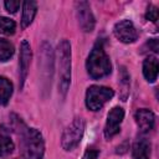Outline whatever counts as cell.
Here are the masks:
<instances>
[{"mask_svg":"<svg viewBox=\"0 0 159 159\" xmlns=\"http://www.w3.org/2000/svg\"><path fill=\"white\" fill-rule=\"evenodd\" d=\"M149 46L152 47V50L153 51H158V41H157V39H153V40H150L149 41Z\"/></svg>","mask_w":159,"mask_h":159,"instance_id":"cell-22","label":"cell"},{"mask_svg":"<svg viewBox=\"0 0 159 159\" xmlns=\"http://www.w3.org/2000/svg\"><path fill=\"white\" fill-rule=\"evenodd\" d=\"M14 142L11 140V138L5 134L1 133L0 134V157H7L14 152Z\"/></svg>","mask_w":159,"mask_h":159,"instance_id":"cell-15","label":"cell"},{"mask_svg":"<svg viewBox=\"0 0 159 159\" xmlns=\"http://www.w3.org/2000/svg\"><path fill=\"white\" fill-rule=\"evenodd\" d=\"M145 17L148 20H150L152 22H157V20H158V9L154 5H149L148 10H147V14H145Z\"/></svg>","mask_w":159,"mask_h":159,"instance_id":"cell-20","label":"cell"},{"mask_svg":"<svg viewBox=\"0 0 159 159\" xmlns=\"http://www.w3.org/2000/svg\"><path fill=\"white\" fill-rule=\"evenodd\" d=\"M114 92L112 88L104 86H91L86 92V106L91 111H99L102 107L112 99Z\"/></svg>","mask_w":159,"mask_h":159,"instance_id":"cell-5","label":"cell"},{"mask_svg":"<svg viewBox=\"0 0 159 159\" xmlns=\"http://www.w3.org/2000/svg\"><path fill=\"white\" fill-rule=\"evenodd\" d=\"M76 15L80 24V27L84 32H91L94 29L96 20L91 11L89 4L87 1H78L76 2Z\"/></svg>","mask_w":159,"mask_h":159,"instance_id":"cell-6","label":"cell"},{"mask_svg":"<svg viewBox=\"0 0 159 159\" xmlns=\"http://www.w3.org/2000/svg\"><path fill=\"white\" fill-rule=\"evenodd\" d=\"M12 94V83L6 78L0 76V104L5 106Z\"/></svg>","mask_w":159,"mask_h":159,"instance_id":"cell-14","label":"cell"},{"mask_svg":"<svg viewBox=\"0 0 159 159\" xmlns=\"http://www.w3.org/2000/svg\"><path fill=\"white\" fill-rule=\"evenodd\" d=\"M4 5H5V7H6V10H7L9 12L15 14V12L19 10L21 2H20L19 0H6V1L4 2Z\"/></svg>","mask_w":159,"mask_h":159,"instance_id":"cell-19","label":"cell"},{"mask_svg":"<svg viewBox=\"0 0 159 159\" xmlns=\"http://www.w3.org/2000/svg\"><path fill=\"white\" fill-rule=\"evenodd\" d=\"M12 55L14 45L5 39H0V61H7Z\"/></svg>","mask_w":159,"mask_h":159,"instance_id":"cell-16","label":"cell"},{"mask_svg":"<svg viewBox=\"0 0 159 159\" xmlns=\"http://www.w3.org/2000/svg\"><path fill=\"white\" fill-rule=\"evenodd\" d=\"M37 11V5L32 0H26L22 2V16H21V27L26 29L32 22Z\"/></svg>","mask_w":159,"mask_h":159,"instance_id":"cell-12","label":"cell"},{"mask_svg":"<svg viewBox=\"0 0 159 159\" xmlns=\"http://www.w3.org/2000/svg\"><path fill=\"white\" fill-rule=\"evenodd\" d=\"M58 91L62 97L66 93L71 82V45L67 40H62L58 43Z\"/></svg>","mask_w":159,"mask_h":159,"instance_id":"cell-3","label":"cell"},{"mask_svg":"<svg viewBox=\"0 0 159 159\" xmlns=\"http://www.w3.org/2000/svg\"><path fill=\"white\" fill-rule=\"evenodd\" d=\"M158 58L155 56H148L143 62V75L148 82H155L158 77Z\"/></svg>","mask_w":159,"mask_h":159,"instance_id":"cell-11","label":"cell"},{"mask_svg":"<svg viewBox=\"0 0 159 159\" xmlns=\"http://www.w3.org/2000/svg\"><path fill=\"white\" fill-rule=\"evenodd\" d=\"M21 159H42L45 143L41 133L35 128H25L21 132L20 139Z\"/></svg>","mask_w":159,"mask_h":159,"instance_id":"cell-1","label":"cell"},{"mask_svg":"<svg viewBox=\"0 0 159 159\" xmlns=\"http://www.w3.org/2000/svg\"><path fill=\"white\" fill-rule=\"evenodd\" d=\"M135 122H137V125L139 127V129L143 132V133H148L149 130L153 129L154 127V122H155V117L153 114L152 111L147 109V108H143V109H138L135 112Z\"/></svg>","mask_w":159,"mask_h":159,"instance_id":"cell-10","label":"cell"},{"mask_svg":"<svg viewBox=\"0 0 159 159\" xmlns=\"http://www.w3.org/2000/svg\"><path fill=\"white\" fill-rule=\"evenodd\" d=\"M30 61H31V47L30 43L24 40L20 46V57H19V65H20V84L22 86L25 82V78L29 72L30 67Z\"/></svg>","mask_w":159,"mask_h":159,"instance_id":"cell-9","label":"cell"},{"mask_svg":"<svg viewBox=\"0 0 159 159\" xmlns=\"http://www.w3.org/2000/svg\"><path fill=\"white\" fill-rule=\"evenodd\" d=\"M134 159H149L150 158V144L147 139H138L133 145Z\"/></svg>","mask_w":159,"mask_h":159,"instance_id":"cell-13","label":"cell"},{"mask_svg":"<svg viewBox=\"0 0 159 159\" xmlns=\"http://www.w3.org/2000/svg\"><path fill=\"white\" fill-rule=\"evenodd\" d=\"M15 30H16V24L14 20L9 17H0V34L10 36L14 35Z\"/></svg>","mask_w":159,"mask_h":159,"instance_id":"cell-17","label":"cell"},{"mask_svg":"<svg viewBox=\"0 0 159 159\" xmlns=\"http://www.w3.org/2000/svg\"><path fill=\"white\" fill-rule=\"evenodd\" d=\"M113 32L114 36L124 43H132L138 39V32L130 20H122L117 22Z\"/></svg>","mask_w":159,"mask_h":159,"instance_id":"cell-8","label":"cell"},{"mask_svg":"<svg viewBox=\"0 0 159 159\" xmlns=\"http://www.w3.org/2000/svg\"><path fill=\"white\" fill-rule=\"evenodd\" d=\"M86 67H87L88 75L93 80H99L111 73V68H112L111 61L104 51L102 41H97L96 45L93 46V48L87 58Z\"/></svg>","mask_w":159,"mask_h":159,"instance_id":"cell-2","label":"cell"},{"mask_svg":"<svg viewBox=\"0 0 159 159\" xmlns=\"http://www.w3.org/2000/svg\"><path fill=\"white\" fill-rule=\"evenodd\" d=\"M97 158H98V150L88 149V150L84 153V155H83L82 159H97Z\"/></svg>","mask_w":159,"mask_h":159,"instance_id":"cell-21","label":"cell"},{"mask_svg":"<svg viewBox=\"0 0 159 159\" xmlns=\"http://www.w3.org/2000/svg\"><path fill=\"white\" fill-rule=\"evenodd\" d=\"M84 132V120L80 117L75 118L63 130L61 138V145L65 150H72L76 148L83 135Z\"/></svg>","mask_w":159,"mask_h":159,"instance_id":"cell-4","label":"cell"},{"mask_svg":"<svg viewBox=\"0 0 159 159\" xmlns=\"http://www.w3.org/2000/svg\"><path fill=\"white\" fill-rule=\"evenodd\" d=\"M119 84L122 87L123 91H125V94H128V89H129V75L125 71L124 67H120L119 71Z\"/></svg>","mask_w":159,"mask_h":159,"instance_id":"cell-18","label":"cell"},{"mask_svg":"<svg viewBox=\"0 0 159 159\" xmlns=\"http://www.w3.org/2000/svg\"><path fill=\"white\" fill-rule=\"evenodd\" d=\"M124 118V111L120 107H114L111 109V112L107 116V122L104 127V137L107 139H111L114 137L119 129H120V123Z\"/></svg>","mask_w":159,"mask_h":159,"instance_id":"cell-7","label":"cell"}]
</instances>
